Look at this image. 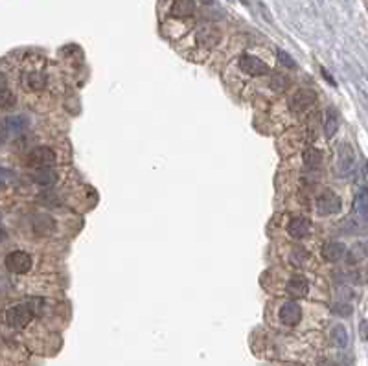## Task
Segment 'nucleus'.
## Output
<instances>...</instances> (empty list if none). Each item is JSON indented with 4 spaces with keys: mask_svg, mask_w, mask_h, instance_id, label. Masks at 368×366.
<instances>
[{
    "mask_svg": "<svg viewBox=\"0 0 368 366\" xmlns=\"http://www.w3.org/2000/svg\"><path fill=\"white\" fill-rule=\"evenodd\" d=\"M15 96L13 92L4 88V90H0V109H11L15 105Z\"/></svg>",
    "mask_w": 368,
    "mask_h": 366,
    "instance_id": "nucleus-22",
    "label": "nucleus"
},
{
    "mask_svg": "<svg viewBox=\"0 0 368 366\" xmlns=\"http://www.w3.org/2000/svg\"><path fill=\"white\" fill-rule=\"evenodd\" d=\"M331 311L335 313L337 316H350L352 315V306L350 304H344V302H337V304H333V307H331Z\"/></svg>",
    "mask_w": 368,
    "mask_h": 366,
    "instance_id": "nucleus-24",
    "label": "nucleus"
},
{
    "mask_svg": "<svg viewBox=\"0 0 368 366\" xmlns=\"http://www.w3.org/2000/svg\"><path fill=\"white\" fill-rule=\"evenodd\" d=\"M315 100H317V94H315L311 88H300V90H296L293 96H291L289 107L294 112H302V110H306L308 107H311L313 103H315Z\"/></svg>",
    "mask_w": 368,
    "mask_h": 366,
    "instance_id": "nucleus-8",
    "label": "nucleus"
},
{
    "mask_svg": "<svg viewBox=\"0 0 368 366\" xmlns=\"http://www.w3.org/2000/svg\"><path fill=\"white\" fill-rule=\"evenodd\" d=\"M368 256V247L364 243H355L354 247L350 248V252H346V261L350 265H355V263H361L364 258Z\"/></svg>",
    "mask_w": 368,
    "mask_h": 366,
    "instance_id": "nucleus-15",
    "label": "nucleus"
},
{
    "mask_svg": "<svg viewBox=\"0 0 368 366\" xmlns=\"http://www.w3.org/2000/svg\"><path fill=\"white\" fill-rule=\"evenodd\" d=\"M33 228H35L39 234H50L52 230L55 228V221L52 219L50 215L39 214V215H35V219H33Z\"/></svg>",
    "mask_w": 368,
    "mask_h": 366,
    "instance_id": "nucleus-17",
    "label": "nucleus"
},
{
    "mask_svg": "<svg viewBox=\"0 0 368 366\" xmlns=\"http://www.w3.org/2000/svg\"><path fill=\"white\" fill-rule=\"evenodd\" d=\"M26 162L30 168L33 170H41V168H52V166L57 162V155H55L54 149L50 147H35L32 151L28 153Z\"/></svg>",
    "mask_w": 368,
    "mask_h": 366,
    "instance_id": "nucleus-2",
    "label": "nucleus"
},
{
    "mask_svg": "<svg viewBox=\"0 0 368 366\" xmlns=\"http://www.w3.org/2000/svg\"><path fill=\"white\" fill-rule=\"evenodd\" d=\"M322 164V153L315 147L308 149V151L304 153V166L308 168V170H318Z\"/></svg>",
    "mask_w": 368,
    "mask_h": 366,
    "instance_id": "nucleus-18",
    "label": "nucleus"
},
{
    "mask_svg": "<svg viewBox=\"0 0 368 366\" xmlns=\"http://www.w3.org/2000/svg\"><path fill=\"white\" fill-rule=\"evenodd\" d=\"M320 72H322V76H324V78H326V81L330 83V85H333V87H335L337 83H335V79H333V78H331V76H330V72H328L326 68H320Z\"/></svg>",
    "mask_w": 368,
    "mask_h": 366,
    "instance_id": "nucleus-28",
    "label": "nucleus"
},
{
    "mask_svg": "<svg viewBox=\"0 0 368 366\" xmlns=\"http://www.w3.org/2000/svg\"><path fill=\"white\" fill-rule=\"evenodd\" d=\"M4 265L9 272H13V274H26L28 270L32 269L33 265V260L32 256L24 250H13L9 252L8 256L4 260Z\"/></svg>",
    "mask_w": 368,
    "mask_h": 366,
    "instance_id": "nucleus-3",
    "label": "nucleus"
},
{
    "mask_svg": "<svg viewBox=\"0 0 368 366\" xmlns=\"http://www.w3.org/2000/svg\"><path fill=\"white\" fill-rule=\"evenodd\" d=\"M340 210V197L333 190H324L317 197V212L320 215H333Z\"/></svg>",
    "mask_w": 368,
    "mask_h": 366,
    "instance_id": "nucleus-5",
    "label": "nucleus"
},
{
    "mask_svg": "<svg viewBox=\"0 0 368 366\" xmlns=\"http://www.w3.org/2000/svg\"><path fill=\"white\" fill-rule=\"evenodd\" d=\"M322 256L326 261H331V263H335V261L342 260L346 256V247L344 243L340 241H330L326 243L324 247H322Z\"/></svg>",
    "mask_w": 368,
    "mask_h": 366,
    "instance_id": "nucleus-11",
    "label": "nucleus"
},
{
    "mask_svg": "<svg viewBox=\"0 0 368 366\" xmlns=\"http://www.w3.org/2000/svg\"><path fill=\"white\" fill-rule=\"evenodd\" d=\"M361 339L368 340V321L361 322Z\"/></svg>",
    "mask_w": 368,
    "mask_h": 366,
    "instance_id": "nucleus-27",
    "label": "nucleus"
},
{
    "mask_svg": "<svg viewBox=\"0 0 368 366\" xmlns=\"http://www.w3.org/2000/svg\"><path fill=\"white\" fill-rule=\"evenodd\" d=\"M278 318H280V322L285 326H296L302 321V307H300L298 302L289 300V302H285L284 306L280 307Z\"/></svg>",
    "mask_w": 368,
    "mask_h": 366,
    "instance_id": "nucleus-7",
    "label": "nucleus"
},
{
    "mask_svg": "<svg viewBox=\"0 0 368 366\" xmlns=\"http://www.w3.org/2000/svg\"><path fill=\"white\" fill-rule=\"evenodd\" d=\"M276 57H278V61H280L284 66H287V68H294L296 66V63H294V59L291 57L287 52L284 50H276Z\"/></svg>",
    "mask_w": 368,
    "mask_h": 366,
    "instance_id": "nucleus-25",
    "label": "nucleus"
},
{
    "mask_svg": "<svg viewBox=\"0 0 368 366\" xmlns=\"http://www.w3.org/2000/svg\"><path fill=\"white\" fill-rule=\"evenodd\" d=\"M354 210L361 219L368 221V188H361L357 192L354 201Z\"/></svg>",
    "mask_w": 368,
    "mask_h": 366,
    "instance_id": "nucleus-14",
    "label": "nucleus"
},
{
    "mask_svg": "<svg viewBox=\"0 0 368 366\" xmlns=\"http://www.w3.org/2000/svg\"><path fill=\"white\" fill-rule=\"evenodd\" d=\"M32 180L39 186H54L57 182V173L52 168H41L32 173Z\"/></svg>",
    "mask_w": 368,
    "mask_h": 366,
    "instance_id": "nucleus-13",
    "label": "nucleus"
},
{
    "mask_svg": "<svg viewBox=\"0 0 368 366\" xmlns=\"http://www.w3.org/2000/svg\"><path fill=\"white\" fill-rule=\"evenodd\" d=\"M309 228H311V223H309V219L302 217V215L291 217L289 224H287V232H289V236L294 239L306 238V236L309 234Z\"/></svg>",
    "mask_w": 368,
    "mask_h": 366,
    "instance_id": "nucleus-10",
    "label": "nucleus"
},
{
    "mask_svg": "<svg viewBox=\"0 0 368 366\" xmlns=\"http://www.w3.org/2000/svg\"><path fill=\"white\" fill-rule=\"evenodd\" d=\"M355 170V155L350 144H340L337 151V173L340 177H348Z\"/></svg>",
    "mask_w": 368,
    "mask_h": 366,
    "instance_id": "nucleus-4",
    "label": "nucleus"
},
{
    "mask_svg": "<svg viewBox=\"0 0 368 366\" xmlns=\"http://www.w3.org/2000/svg\"><path fill=\"white\" fill-rule=\"evenodd\" d=\"M366 171H368V162H366Z\"/></svg>",
    "mask_w": 368,
    "mask_h": 366,
    "instance_id": "nucleus-33",
    "label": "nucleus"
},
{
    "mask_svg": "<svg viewBox=\"0 0 368 366\" xmlns=\"http://www.w3.org/2000/svg\"><path fill=\"white\" fill-rule=\"evenodd\" d=\"M6 85H8V83H6L4 74H0V90H4V88H6Z\"/></svg>",
    "mask_w": 368,
    "mask_h": 366,
    "instance_id": "nucleus-30",
    "label": "nucleus"
},
{
    "mask_svg": "<svg viewBox=\"0 0 368 366\" xmlns=\"http://www.w3.org/2000/svg\"><path fill=\"white\" fill-rule=\"evenodd\" d=\"M11 179H13V173L9 170H6V168H0V188L6 186Z\"/></svg>",
    "mask_w": 368,
    "mask_h": 366,
    "instance_id": "nucleus-26",
    "label": "nucleus"
},
{
    "mask_svg": "<svg viewBox=\"0 0 368 366\" xmlns=\"http://www.w3.org/2000/svg\"><path fill=\"white\" fill-rule=\"evenodd\" d=\"M26 83H28V87L32 88V90L39 92V90H42V88L46 87V76H44V74H39V72H32V74H28Z\"/></svg>",
    "mask_w": 368,
    "mask_h": 366,
    "instance_id": "nucleus-21",
    "label": "nucleus"
},
{
    "mask_svg": "<svg viewBox=\"0 0 368 366\" xmlns=\"http://www.w3.org/2000/svg\"><path fill=\"white\" fill-rule=\"evenodd\" d=\"M6 238V232H4V228H2V226H0V241H2V239Z\"/></svg>",
    "mask_w": 368,
    "mask_h": 366,
    "instance_id": "nucleus-31",
    "label": "nucleus"
},
{
    "mask_svg": "<svg viewBox=\"0 0 368 366\" xmlns=\"http://www.w3.org/2000/svg\"><path fill=\"white\" fill-rule=\"evenodd\" d=\"M33 318V309L28 304H17V306H11L6 311V322H8L9 328H15V330H22L26 328Z\"/></svg>",
    "mask_w": 368,
    "mask_h": 366,
    "instance_id": "nucleus-1",
    "label": "nucleus"
},
{
    "mask_svg": "<svg viewBox=\"0 0 368 366\" xmlns=\"http://www.w3.org/2000/svg\"><path fill=\"white\" fill-rule=\"evenodd\" d=\"M309 291V284L308 280L304 278V276L296 274V276H291L287 285H285V293L289 298H294V300H298V298H304L308 294Z\"/></svg>",
    "mask_w": 368,
    "mask_h": 366,
    "instance_id": "nucleus-9",
    "label": "nucleus"
},
{
    "mask_svg": "<svg viewBox=\"0 0 368 366\" xmlns=\"http://www.w3.org/2000/svg\"><path fill=\"white\" fill-rule=\"evenodd\" d=\"M195 0H173L171 6V15L175 18H186L195 13Z\"/></svg>",
    "mask_w": 368,
    "mask_h": 366,
    "instance_id": "nucleus-12",
    "label": "nucleus"
},
{
    "mask_svg": "<svg viewBox=\"0 0 368 366\" xmlns=\"http://www.w3.org/2000/svg\"><path fill=\"white\" fill-rule=\"evenodd\" d=\"M241 2H243V4H247V0H241Z\"/></svg>",
    "mask_w": 368,
    "mask_h": 366,
    "instance_id": "nucleus-32",
    "label": "nucleus"
},
{
    "mask_svg": "<svg viewBox=\"0 0 368 366\" xmlns=\"http://www.w3.org/2000/svg\"><path fill=\"white\" fill-rule=\"evenodd\" d=\"M331 342L335 344L337 348H346L348 346V331H346L344 326H333L331 330Z\"/></svg>",
    "mask_w": 368,
    "mask_h": 366,
    "instance_id": "nucleus-19",
    "label": "nucleus"
},
{
    "mask_svg": "<svg viewBox=\"0 0 368 366\" xmlns=\"http://www.w3.org/2000/svg\"><path fill=\"white\" fill-rule=\"evenodd\" d=\"M318 366H344V364H340V362L337 361H322Z\"/></svg>",
    "mask_w": 368,
    "mask_h": 366,
    "instance_id": "nucleus-29",
    "label": "nucleus"
},
{
    "mask_svg": "<svg viewBox=\"0 0 368 366\" xmlns=\"http://www.w3.org/2000/svg\"><path fill=\"white\" fill-rule=\"evenodd\" d=\"M197 39H199V42H201L202 46H208V48H212V46H216L217 42H219L221 35H219V32H217L216 28H202L201 32H199Z\"/></svg>",
    "mask_w": 368,
    "mask_h": 366,
    "instance_id": "nucleus-16",
    "label": "nucleus"
},
{
    "mask_svg": "<svg viewBox=\"0 0 368 366\" xmlns=\"http://www.w3.org/2000/svg\"><path fill=\"white\" fill-rule=\"evenodd\" d=\"M239 68L243 70L245 74H248V76H267V74L271 72L269 64L263 63L260 57L250 54H243L239 57Z\"/></svg>",
    "mask_w": 368,
    "mask_h": 366,
    "instance_id": "nucleus-6",
    "label": "nucleus"
},
{
    "mask_svg": "<svg viewBox=\"0 0 368 366\" xmlns=\"http://www.w3.org/2000/svg\"><path fill=\"white\" fill-rule=\"evenodd\" d=\"M339 129V118H337L335 110H328L326 112V122H324V133H326V138H333Z\"/></svg>",
    "mask_w": 368,
    "mask_h": 366,
    "instance_id": "nucleus-20",
    "label": "nucleus"
},
{
    "mask_svg": "<svg viewBox=\"0 0 368 366\" xmlns=\"http://www.w3.org/2000/svg\"><path fill=\"white\" fill-rule=\"evenodd\" d=\"M6 127L9 131H20V129L26 127V118L24 116H11V118L6 120Z\"/></svg>",
    "mask_w": 368,
    "mask_h": 366,
    "instance_id": "nucleus-23",
    "label": "nucleus"
},
{
    "mask_svg": "<svg viewBox=\"0 0 368 366\" xmlns=\"http://www.w3.org/2000/svg\"><path fill=\"white\" fill-rule=\"evenodd\" d=\"M0 142H2V136H0Z\"/></svg>",
    "mask_w": 368,
    "mask_h": 366,
    "instance_id": "nucleus-34",
    "label": "nucleus"
}]
</instances>
